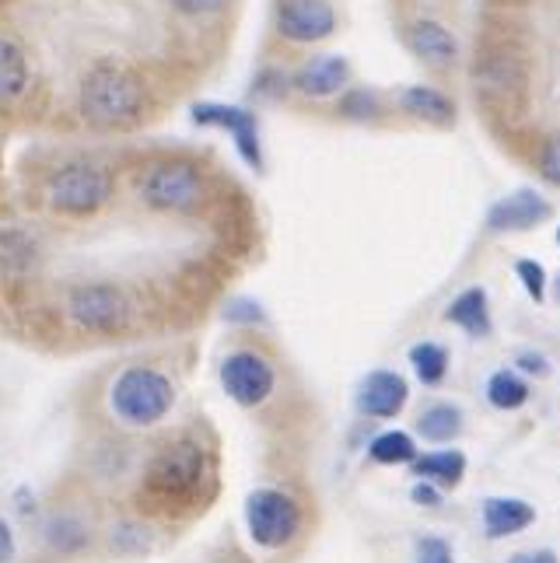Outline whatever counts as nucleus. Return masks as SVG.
I'll list each match as a JSON object with an SVG mask.
<instances>
[{
  "mask_svg": "<svg viewBox=\"0 0 560 563\" xmlns=\"http://www.w3.org/2000/svg\"><path fill=\"white\" fill-rule=\"evenodd\" d=\"M147 88L138 70L102 60L81 81V115L95 130H127L144 115Z\"/></svg>",
  "mask_w": 560,
  "mask_h": 563,
  "instance_id": "nucleus-1",
  "label": "nucleus"
},
{
  "mask_svg": "<svg viewBox=\"0 0 560 563\" xmlns=\"http://www.w3.org/2000/svg\"><path fill=\"white\" fill-rule=\"evenodd\" d=\"M172 402H176V385L165 372L147 364L123 367L109 385V406L116 420H123L127 427H154L168 417Z\"/></svg>",
  "mask_w": 560,
  "mask_h": 563,
  "instance_id": "nucleus-2",
  "label": "nucleus"
},
{
  "mask_svg": "<svg viewBox=\"0 0 560 563\" xmlns=\"http://www.w3.org/2000/svg\"><path fill=\"white\" fill-rule=\"evenodd\" d=\"M207 476H210V462H207L204 444L193 438H179L154 455L144 487L162 504H186L200 494Z\"/></svg>",
  "mask_w": 560,
  "mask_h": 563,
  "instance_id": "nucleus-3",
  "label": "nucleus"
},
{
  "mask_svg": "<svg viewBox=\"0 0 560 563\" xmlns=\"http://www.w3.org/2000/svg\"><path fill=\"white\" fill-rule=\"evenodd\" d=\"M112 197V176L109 168L95 162H70L56 168L46 183V200L56 213L67 218H91L95 210H102Z\"/></svg>",
  "mask_w": 560,
  "mask_h": 563,
  "instance_id": "nucleus-4",
  "label": "nucleus"
},
{
  "mask_svg": "<svg viewBox=\"0 0 560 563\" xmlns=\"http://www.w3.org/2000/svg\"><path fill=\"white\" fill-rule=\"evenodd\" d=\"M301 504L277 487H260L245 497V529L260 550H284L301 532Z\"/></svg>",
  "mask_w": 560,
  "mask_h": 563,
  "instance_id": "nucleus-5",
  "label": "nucleus"
},
{
  "mask_svg": "<svg viewBox=\"0 0 560 563\" xmlns=\"http://www.w3.org/2000/svg\"><path fill=\"white\" fill-rule=\"evenodd\" d=\"M204 197H207L204 172L200 165H193L186 158L158 162L141 176V200L154 210L186 213V210H197Z\"/></svg>",
  "mask_w": 560,
  "mask_h": 563,
  "instance_id": "nucleus-6",
  "label": "nucleus"
},
{
  "mask_svg": "<svg viewBox=\"0 0 560 563\" xmlns=\"http://www.w3.org/2000/svg\"><path fill=\"white\" fill-rule=\"evenodd\" d=\"M526 60L523 53L508 43H497L487 49H476L473 60V88L476 99H484L494 109H515V102L526 95Z\"/></svg>",
  "mask_w": 560,
  "mask_h": 563,
  "instance_id": "nucleus-7",
  "label": "nucleus"
},
{
  "mask_svg": "<svg viewBox=\"0 0 560 563\" xmlns=\"http://www.w3.org/2000/svg\"><path fill=\"white\" fill-rule=\"evenodd\" d=\"M221 388L231 402L256 410L277 388V367L260 351H235L221 361Z\"/></svg>",
  "mask_w": 560,
  "mask_h": 563,
  "instance_id": "nucleus-8",
  "label": "nucleus"
},
{
  "mask_svg": "<svg viewBox=\"0 0 560 563\" xmlns=\"http://www.w3.org/2000/svg\"><path fill=\"white\" fill-rule=\"evenodd\" d=\"M67 312L88 333H120L130 322V298L112 284H81L70 290Z\"/></svg>",
  "mask_w": 560,
  "mask_h": 563,
  "instance_id": "nucleus-9",
  "label": "nucleus"
},
{
  "mask_svg": "<svg viewBox=\"0 0 560 563\" xmlns=\"http://www.w3.org/2000/svg\"><path fill=\"white\" fill-rule=\"evenodd\" d=\"M274 29L295 46H312L330 38L337 29V11L330 0H277Z\"/></svg>",
  "mask_w": 560,
  "mask_h": 563,
  "instance_id": "nucleus-10",
  "label": "nucleus"
},
{
  "mask_svg": "<svg viewBox=\"0 0 560 563\" xmlns=\"http://www.w3.org/2000/svg\"><path fill=\"white\" fill-rule=\"evenodd\" d=\"M193 123L197 126H218L231 133L235 151L242 154V162L249 168H263V144H260V123L256 112H249L242 106H224V102H197L193 106Z\"/></svg>",
  "mask_w": 560,
  "mask_h": 563,
  "instance_id": "nucleus-11",
  "label": "nucleus"
},
{
  "mask_svg": "<svg viewBox=\"0 0 560 563\" xmlns=\"http://www.w3.org/2000/svg\"><path fill=\"white\" fill-rule=\"evenodd\" d=\"M410 399V385L399 372H389V367H378L369 378L358 385V413L372 417V420H393L403 413V406Z\"/></svg>",
  "mask_w": 560,
  "mask_h": 563,
  "instance_id": "nucleus-12",
  "label": "nucleus"
},
{
  "mask_svg": "<svg viewBox=\"0 0 560 563\" xmlns=\"http://www.w3.org/2000/svg\"><path fill=\"white\" fill-rule=\"evenodd\" d=\"M403 43H407V49L417 56L424 67L452 70L459 64L455 35L441 22H435V18H420V22H410L407 29H403Z\"/></svg>",
  "mask_w": 560,
  "mask_h": 563,
  "instance_id": "nucleus-13",
  "label": "nucleus"
},
{
  "mask_svg": "<svg viewBox=\"0 0 560 563\" xmlns=\"http://www.w3.org/2000/svg\"><path fill=\"white\" fill-rule=\"evenodd\" d=\"M553 218V207L547 197H539L536 189H515L512 197H501L487 210L491 231H529Z\"/></svg>",
  "mask_w": 560,
  "mask_h": 563,
  "instance_id": "nucleus-14",
  "label": "nucleus"
},
{
  "mask_svg": "<svg viewBox=\"0 0 560 563\" xmlns=\"http://www.w3.org/2000/svg\"><path fill=\"white\" fill-rule=\"evenodd\" d=\"M347 81H351V67H347V60L337 53L312 56V60H305L292 77V85L301 95H308V99H333V95L347 91Z\"/></svg>",
  "mask_w": 560,
  "mask_h": 563,
  "instance_id": "nucleus-15",
  "label": "nucleus"
},
{
  "mask_svg": "<svg viewBox=\"0 0 560 563\" xmlns=\"http://www.w3.org/2000/svg\"><path fill=\"white\" fill-rule=\"evenodd\" d=\"M536 521V508L523 497H487L484 500V532L487 539H508L526 532Z\"/></svg>",
  "mask_w": 560,
  "mask_h": 563,
  "instance_id": "nucleus-16",
  "label": "nucleus"
},
{
  "mask_svg": "<svg viewBox=\"0 0 560 563\" xmlns=\"http://www.w3.org/2000/svg\"><path fill=\"white\" fill-rule=\"evenodd\" d=\"M446 322L459 325L462 333H470L476 340H487L494 333L491 308H487V290L484 287H466L462 295H455L452 305L446 308Z\"/></svg>",
  "mask_w": 560,
  "mask_h": 563,
  "instance_id": "nucleus-17",
  "label": "nucleus"
},
{
  "mask_svg": "<svg viewBox=\"0 0 560 563\" xmlns=\"http://www.w3.org/2000/svg\"><path fill=\"white\" fill-rule=\"evenodd\" d=\"M399 106H403V112H407V115H414V120L435 123V126H449L455 120V102L449 99L446 91H438L431 85H410V88H403Z\"/></svg>",
  "mask_w": 560,
  "mask_h": 563,
  "instance_id": "nucleus-18",
  "label": "nucleus"
},
{
  "mask_svg": "<svg viewBox=\"0 0 560 563\" xmlns=\"http://www.w3.org/2000/svg\"><path fill=\"white\" fill-rule=\"evenodd\" d=\"M410 470L417 479H428V483H435V487L449 490V487H459L462 476H466V455L455 452V449L428 452V455H417L410 462Z\"/></svg>",
  "mask_w": 560,
  "mask_h": 563,
  "instance_id": "nucleus-19",
  "label": "nucleus"
},
{
  "mask_svg": "<svg viewBox=\"0 0 560 563\" xmlns=\"http://www.w3.org/2000/svg\"><path fill=\"white\" fill-rule=\"evenodd\" d=\"M29 91V64L25 53L11 38H0V109L14 106Z\"/></svg>",
  "mask_w": 560,
  "mask_h": 563,
  "instance_id": "nucleus-20",
  "label": "nucleus"
},
{
  "mask_svg": "<svg viewBox=\"0 0 560 563\" xmlns=\"http://www.w3.org/2000/svg\"><path fill=\"white\" fill-rule=\"evenodd\" d=\"M417 434L431 444H449L462 434V410L455 402H431L417 417Z\"/></svg>",
  "mask_w": 560,
  "mask_h": 563,
  "instance_id": "nucleus-21",
  "label": "nucleus"
},
{
  "mask_svg": "<svg viewBox=\"0 0 560 563\" xmlns=\"http://www.w3.org/2000/svg\"><path fill=\"white\" fill-rule=\"evenodd\" d=\"M487 402L494 406V410H523V406L529 402V382L512 372V367H501V372H494L487 378Z\"/></svg>",
  "mask_w": 560,
  "mask_h": 563,
  "instance_id": "nucleus-22",
  "label": "nucleus"
},
{
  "mask_svg": "<svg viewBox=\"0 0 560 563\" xmlns=\"http://www.w3.org/2000/svg\"><path fill=\"white\" fill-rule=\"evenodd\" d=\"M417 455V441L407 431H382L369 444V459L378 465H410Z\"/></svg>",
  "mask_w": 560,
  "mask_h": 563,
  "instance_id": "nucleus-23",
  "label": "nucleus"
},
{
  "mask_svg": "<svg viewBox=\"0 0 560 563\" xmlns=\"http://www.w3.org/2000/svg\"><path fill=\"white\" fill-rule=\"evenodd\" d=\"M410 367L424 385H441L449 375V351L441 343H414L410 346Z\"/></svg>",
  "mask_w": 560,
  "mask_h": 563,
  "instance_id": "nucleus-24",
  "label": "nucleus"
},
{
  "mask_svg": "<svg viewBox=\"0 0 560 563\" xmlns=\"http://www.w3.org/2000/svg\"><path fill=\"white\" fill-rule=\"evenodd\" d=\"M340 112L347 115V120H375V115L382 112V102H378V95H375V91H369V88H354V91H343Z\"/></svg>",
  "mask_w": 560,
  "mask_h": 563,
  "instance_id": "nucleus-25",
  "label": "nucleus"
},
{
  "mask_svg": "<svg viewBox=\"0 0 560 563\" xmlns=\"http://www.w3.org/2000/svg\"><path fill=\"white\" fill-rule=\"evenodd\" d=\"M536 168L550 186H560V130L547 133L536 147Z\"/></svg>",
  "mask_w": 560,
  "mask_h": 563,
  "instance_id": "nucleus-26",
  "label": "nucleus"
},
{
  "mask_svg": "<svg viewBox=\"0 0 560 563\" xmlns=\"http://www.w3.org/2000/svg\"><path fill=\"white\" fill-rule=\"evenodd\" d=\"M515 274H518V280H523V287H526V295L536 305L547 298V269L539 266L536 260H518L515 263Z\"/></svg>",
  "mask_w": 560,
  "mask_h": 563,
  "instance_id": "nucleus-27",
  "label": "nucleus"
},
{
  "mask_svg": "<svg viewBox=\"0 0 560 563\" xmlns=\"http://www.w3.org/2000/svg\"><path fill=\"white\" fill-rule=\"evenodd\" d=\"M414 563H455V553L446 539H438V536H424L417 539V547H414Z\"/></svg>",
  "mask_w": 560,
  "mask_h": 563,
  "instance_id": "nucleus-28",
  "label": "nucleus"
},
{
  "mask_svg": "<svg viewBox=\"0 0 560 563\" xmlns=\"http://www.w3.org/2000/svg\"><path fill=\"white\" fill-rule=\"evenodd\" d=\"M168 4L186 18H207V14L224 11L228 0H168Z\"/></svg>",
  "mask_w": 560,
  "mask_h": 563,
  "instance_id": "nucleus-29",
  "label": "nucleus"
},
{
  "mask_svg": "<svg viewBox=\"0 0 560 563\" xmlns=\"http://www.w3.org/2000/svg\"><path fill=\"white\" fill-rule=\"evenodd\" d=\"M515 364H518V372L536 375V378H547L550 375V361L543 354H536V351H523Z\"/></svg>",
  "mask_w": 560,
  "mask_h": 563,
  "instance_id": "nucleus-30",
  "label": "nucleus"
},
{
  "mask_svg": "<svg viewBox=\"0 0 560 563\" xmlns=\"http://www.w3.org/2000/svg\"><path fill=\"white\" fill-rule=\"evenodd\" d=\"M410 500L420 504V508H438V504H441V487H435V483H428V479H417L414 490H410Z\"/></svg>",
  "mask_w": 560,
  "mask_h": 563,
  "instance_id": "nucleus-31",
  "label": "nucleus"
},
{
  "mask_svg": "<svg viewBox=\"0 0 560 563\" xmlns=\"http://www.w3.org/2000/svg\"><path fill=\"white\" fill-rule=\"evenodd\" d=\"M508 563H557L553 550H526V553H515Z\"/></svg>",
  "mask_w": 560,
  "mask_h": 563,
  "instance_id": "nucleus-32",
  "label": "nucleus"
},
{
  "mask_svg": "<svg viewBox=\"0 0 560 563\" xmlns=\"http://www.w3.org/2000/svg\"><path fill=\"white\" fill-rule=\"evenodd\" d=\"M14 556V536L8 529V521L0 518V563H8Z\"/></svg>",
  "mask_w": 560,
  "mask_h": 563,
  "instance_id": "nucleus-33",
  "label": "nucleus"
},
{
  "mask_svg": "<svg viewBox=\"0 0 560 563\" xmlns=\"http://www.w3.org/2000/svg\"><path fill=\"white\" fill-rule=\"evenodd\" d=\"M553 295H557V301H560V277L553 280Z\"/></svg>",
  "mask_w": 560,
  "mask_h": 563,
  "instance_id": "nucleus-34",
  "label": "nucleus"
},
{
  "mask_svg": "<svg viewBox=\"0 0 560 563\" xmlns=\"http://www.w3.org/2000/svg\"><path fill=\"white\" fill-rule=\"evenodd\" d=\"M557 245H560V228H557Z\"/></svg>",
  "mask_w": 560,
  "mask_h": 563,
  "instance_id": "nucleus-35",
  "label": "nucleus"
}]
</instances>
